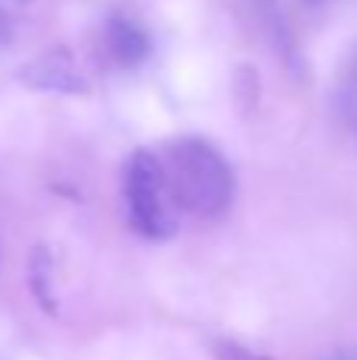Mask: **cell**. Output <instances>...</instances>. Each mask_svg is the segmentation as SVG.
I'll use <instances>...</instances> for the list:
<instances>
[{
  "label": "cell",
  "mask_w": 357,
  "mask_h": 360,
  "mask_svg": "<svg viewBox=\"0 0 357 360\" xmlns=\"http://www.w3.org/2000/svg\"><path fill=\"white\" fill-rule=\"evenodd\" d=\"M164 177L177 205L193 218H221L231 209L234 174L219 149L206 139H177L162 158Z\"/></svg>",
  "instance_id": "cell-1"
},
{
  "label": "cell",
  "mask_w": 357,
  "mask_h": 360,
  "mask_svg": "<svg viewBox=\"0 0 357 360\" xmlns=\"http://www.w3.org/2000/svg\"><path fill=\"white\" fill-rule=\"evenodd\" d=\"M124 196L130 224L149 240H168L177 231V199L164 177L162 158L152 152H133L124 177Z\"/></svg>",
  "instance_id": "cell-2"
},
{
  "label": "cell",
  "mask_w": 357,
  "mask_h": 360,
  "mask_svg": "<svg viewBox=\"0 0 357 360\" xmlns=\"http://www.w3.org/2000/svg\"><path fill=\"white\" fill-rule=\"evenodd\" d=\"M101 41H105L108 57H111L117 67H139V63L149 57V48H152L145 29L133 16H126V13H114V16L108 19Z\"/></svg>",
  "instance_id": "cell-3"
},
{
  "label": "cell",
  "mask_w": 357,
  "mask_h": 360,
  "mask_svg": "<svg viewBox=\"0 0 357 360\" xmlns=\"http://www.w3.org/2000/svg\"><path fill=\"white\" fill-rule=\"evenodd\" d=\"M22 82L32 89H41V92H86L79 67L63 51L41 54L29 67H22Z\"/></svg>",
  "instance_id": "cell-4"
},
{
  "label": "cell",
  "mask_w": 357,
  "mask_h": 360,
  "mask_svg": "<svg viewBox=\"0 0 357 360\" xmlns=\"http://www.w3.org/2000/svg\"><path fill=\"white\" fill-rule=\"evenodd\" d=\"M244 10L257 19V25L272 38V44L278 48H288V38H285V22H282V13H278L275 0H240Z\"/></svg>",
  "instance_id": "cell-5"
},
{
  "label": "cell",
  "mask_w": 357,
  "mask_h": 360,
  "mask_svg": "<svg viewBox=\"0 0 357 360\" xmlns=\"http://www.w3.org/2000/svg\"><path fill=\"white\" fill-rule=\"evenodd\" d=\"M339 105L345 111V117H351L357 124V57L351 63L345 76H342V86H339Z\"/></svg>",
  "instance_id": "cell-6"
},
{
  "label": "cell",
  "mask_w": 357,
  "mask_h": 360,
  "mask_svg": "<svg viewBox=\"0 0 357 360\" xmlns=\"http://www.w3.org/2000/svg\"><path fill=\"white\" fill-rule=\"evenodd\" d=\"M219 360H272V357H263L250 348H240V345H219Z\"/></svg>",
  "instance_id": "cell-7"
},
{
  "label": "cell",
  "mask_w": 357,
  "mask_h": 360,
  "mask_svg": "<svg viewBox=\"0 0 357 360\" xmlns=\"http://www.w3.org/2000/svg\"><path fill=\"white\" fill-rule=\"evenodd\" d=\"M10 38H13V22H10V16H6V10L0 6V48H4Z\"/></svg>",
  "instance_id": "cell-8"
},
{
  "label": "cell",
  "mask_w": 357,
  "mask_h": 360,
  "mask_svg": "<svg viewBox=\"0 0 357 360\" xmlns=\"http://www.w3.org/2000/svg\"><path fill=\"white\" fill-rule=\"evenodd\" d=\"M326 360H357V351H339V354H329Z\"/></svg>",
  "instance_id": "cell-9"
},
{
  "label": "cell",
  "mask_w": 357,
  "mask_h": 360,
  "mask_svg": "<svg viewBox=\"0 0 357 360\" xmlns=\"http://www.w3.org/2000/svg\"><path fill=\"white\" fill-rule=\"evenodd\" d=\"M4 4H10V6H22V4H29V0H4Z\"/></svg>",
  "instance_id": "cell-10"
},
{
  "label": "cell",
  "mask_w": 357,
  "mask_h": 360,
  "mask_svg": "<svg viewBox=\"0 0 357 360\" xmlns=\"http://www.w3.org/2000/svg\"><path fill=\"white\" fill-rule=\"evenodd\" d=\"M307 6H320V4H326V0H304Z\"/></svg>",
  "instance_id": "cell-11"
}]
</instances>
